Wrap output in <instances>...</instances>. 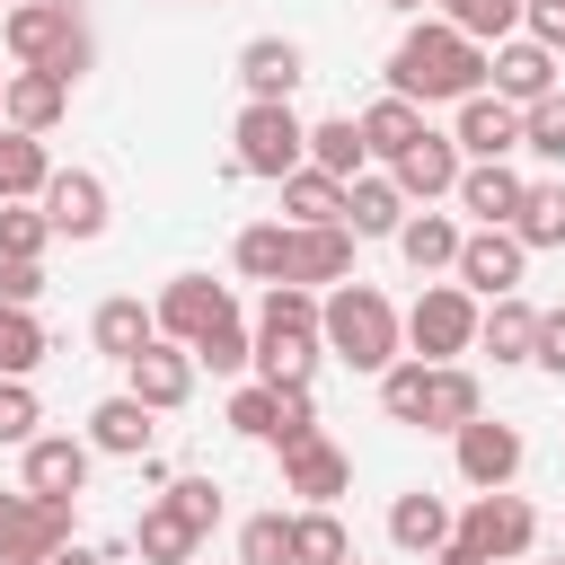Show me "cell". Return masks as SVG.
Segmentation results:
<instances>
[{
    "label": "cell",
    "instance_id": "6da1fadb",
    "mask_svg": "<svg viewBox=\"0 0 565 565\" xmlns=\"http://www.w3.org/2000/svg\"><path fill=\"white\" fill-rule=\"evenodd\" d=\"M486 71H494V53H486L477 35H459L450 18L415 26V35L388 53V88H397V97H415V106H459V97H477V88H486Z\"/></svg>",
    "mask_w": 565,
    "mask_h": 565
},
{
    "label": "cell",
    "instance_id": "7a4b0ae2",
    "mask_svg": "<svg viewBox=\"0 0 565 565\" xmlns=\"http://www.w3.org/2000/svg\"><path fill=\"white\" fill-rule=\"evenodd\" d=\"M380 406H388V424H415V433H459V424L486 415L477 371H459V362H424V353L380 371Z\"/></svg>",
    "mask_w": 565,
    "mask_h": 565
},
{
    "label": "cell",
    "instance_id": "3957f363",
    "mask_svg": "<svg viewBox=\"0 0 565 565\" xmlns=\"http://www.w3.org/2000/svg\"><path fill=\"white\" fill-rule=\"evenodd\" d=\"M318 344H327L335 362H353V371H388L397 344H406V318H397L371 282H335V291L318 300Z\"/></svg>",
    "mask_w": 565,
    "mask_h": 565
},
{
    "label": "cell",
    "instance_id": "277c9868",
    "mask_svg": "<svg viewBox=\"0 0 565 565\" xmlns=\"http://www.w3.org/2000/svg\"><path fill=\"white\" fill-rule=\"evenodd\" d=\"M0 44L18 53V71H62V79L88 71V26H79V9H62V0H18V9L0 18Z\"/></svg>",
    "mask_w": 565,
    "mask_h": 565
},
{
    "label": "cell",
    "instance_id": "5b68a950",
    "mask_svg": "<svg viewBox=\"0 0 565 565\" xmlns=\"http://www.w3.org/2000/svg\"><path fill=\"white\" fill-rule=\"evenodd\" d=\"M238 168L247 177H291V168H309V124L291 115V97H247V115H238Z\"/></svg>",
    "mask_w": 565,
    "mask_h": 565
},
{
    "label": "cell",
    "instance_id": "8992f818",
    "mask_svg": "<svg viewBox=\"0 0 565 565\" xmlns=\"http://www.w3.org/2000/svg\"><path fill=\"white\" fill-rule=\"evenodd\" d=\"M477 291L468 282H424L415 291V309H406V344L424 353V362H459L468 344H477Z\"/></svg>",
    "mask_w": 565,
    "mask_h": 565
},
{
    "label": "cell",
    "instance_id": "52a82bcc",
    "mask_svg": "<svg viewBox=\"0 0 565 565\" xmlns=\"http://www.w3.org/2000/svg\"><path fill=\"white\" fill-rule=\"evenodd\" d=\"M450 539H468L486 565H503V556H530V539H539V512L521 503V494H503V486H486L468 512H459V530Z\"/></svg>",
    "mask_w": 565,
    "mask_h": 565
},
{
    "label": "cell",
    "instance_id": "ba28073f",
    "mask_svg": "<svg viewBox=\"0 0 565 565\" xmlns=\"http://www.w3.org/2000/svg\"><path fill=\"white\" fill-rule=\"evenodd\" d=\"M71 539V503H53V494H0V556L9 565H44L53 547Z\"/></svg>",
    "mask_w": 565,
    "mask_h": 565
},
{
    "label": "cell",
    "instance_id": "9c48e42d",
    "mask_svg": "<svg viewBox=\"0 0 565 565\" xmlns=\"http://www.w3.org/2000/svg\"><path fill=\"white\" fill-rule=\"evenodd\" d=\"M221 318H238V300H230V282H212V274H177V282L159 291V335H177V344L212 335Z\"/></svg>",
    "mask_w": 565,
    "mask_h": 565
},
{
    "label": "cell",
    "instance_id": "30bf717a",
    "mask_svg": "<svg viewBox=\"0 0 565 565\" xmlns=\"http://www.w3.org/2000/svg\"><path fill=\"white\" fill-rule=\"evenodd\" d=\"M124 371H132V397H141L150 415H168V406L194 397V344H177V335H150Z\"/></svg>",
    "mask_w": 565,
    "mask_h": 565
},
{
    "label": "cell",
    "instance_id": "8fae6325",
    "mask_svg": "<svg viewBox=\"0 0 565 565\" xmlns=\"http://www.w3.org/2000/svg\"><path fill=\"white\" fill-rule=\"evenodd\" d=\"M521 265H530V247H521L512 230H468V238H459V265H450V274H459V282H468L477 300H503V291L521 282Z\"/></svg>",
    "mask_w": 565,
    "mask_h": 565
},
{
    "label": "cell",
    "instance_id": "7c38bea8",
    "mask_svg": "<svg viewBox=\"0 0 565 565\" xmlns=\"http://www.w3.org/2000/svg\"><path fill=\"white\" fill-rule=\"evenodd\" d=\"M344 486H353V459H344L327 433L282 441V494H300V503H335Z\"/></svg>",
    "mask_w": 565,
    "mask_h": 565
},
{
    "label": "cell",
    "instance_id": "4fadbf2b",
    "mask_svg": "<svg viewBox=\"0 0 565 565\" xmlns=\"http://www.w3.org/2000/svg\"><path fill=\"white\" fill-rule=\"evenodd\" d=\"M459 168H468V159H459V141H450V132H433V124H424V141H415V150H397V159H388V177H397V194H406V203L459 194Z\"/></svg>",
    "mask_w": 565,
    "mask_h": 565
},
{
    "label": "cell",
    "instance_id": "5bb4252c",
    "mask_svg": "<svg viewBox=\"0 0 565 565\" xmlns=\"http://www.w3.org/2000/svg\"><path fill=\"white\" fill-rule=\"evenodd\" d=\"M450 441H459V477H468L477 494H486V486H512V477H521V433H512V424L477 415V424H459Z\"/></svg>",
    "mask_w": 565,
    "mask_h": 565
},
{
    "label": "cell",
    "instance_id": "9a60e30c",
    "mask_svg": "<svg viewBox=\"0 0 565 565\" xmlns=\"http://www.w3.org/2000/svg\"><path fill=\"white\" fill-rule=\"evenodd\" d=\"M486 79H494V97H512V106H539V97H556V53H547L539 35H503Z\"/></svg>",
    "mask_w": 565,
    "mask_h": 565
},
{
    "label": "cell",
    "instance_id": "2e32d148",
    "mask_svg": "<svg viewBox=\"0 0 565 565\" xmlns=\"http://www.w3.org/2000/svg\"><path fill=\"white\" fill-rule=\"evenodd\" d=\"M35 203H44L53 238H97V230H106V185H97L88 168H53V185H44Z\"/></svg>",
    "mask_w": 565,
    "mask_h": 565
},
{
    "label": "cell",
    "instance_id": "e0dca14e",
    "mask_svg": "<svg viewBox=\"0 0 565 565\" xmlns=\"http://www.w3.org/2000/svg\"><path fill=\"white\" fill-rule=\"evenodd\" d=\"M353 274V230L344 221H318V230H300L291 221V256H282V282H344Z\"/></svg>",
    "mask_w": 565,
    "mask_h": 565
},
{
    "label": "cell",
    "instance_id": "ac0fdd59",
    "mask_svg": "<svg viewBox=\"0 0 565 565\" xmlns=\"http://www.w3.org/2000/svg\"><path fill=\"white\" fill-rule=\"evenodd\" d=\"M468 159H503V150H521V106L512 97H459V132H450Z\"/></svg>",
    "mask_w": 565,
    "mask_h": 565
},
{
    "label": "cell",
    "instance_id": "d6986e66",
    "mask_svg": "<svg viewBox=\"0 0 565 565\" xmlns=\"http://www.w3.org/2000/svg\"><path fill=\"white\" fill-rule=\"evenodd\" d=\"M521 194H530V185H521L503 159H477V168H459V212H468L477 230H512Z\"/></svg>",
    "mask_w": 565,
    "mask_h": 565
},
{
    "label": "cell",
    "instance_id": "ffe728a7",
    "mask_svg": "<svg viewBox=\"0 0 565 565\" xmlns=\"http://www.w3.org/2000/svg\"><path fill=\"white\" fill-rule=\"evenodd\" d=\"M79 486H88V441H71V433H35V441H26V494L71 503Z\"/></svg>",
    "mask_w": 565,
    "mask_h": 565
},
{
    "label": "cell",
    "instance_id": "44dd1931",
    "mask_svg": "<svg viewBox=\"0 0 565 565\" xmlns=\"http://www.w3.org/2000/svg\"><path fill=\"white\" fill-rule=\"evenodd\" d=\"M62 106H71V79H62V71H18V79L0 88V124H18V132H53Z\"/></svg>",
    "mask_w": 565,
    "mask_h": 565
},
{
    "label": "cell",
    "instance_id": "7402d4cb",
    "mask_svg": "<svg viewBox=\"0 0 565 565\" xmlns=\"http://www.w3.org/2000/svg\"><path fill=\"white\" fill-rule=\"evenodd\" d=\"M238 79H247V97H291V88L309 79V62H300L291 35H256V44L238 53Z\"/></svg>",
    "mask_w": 565,
    "mask_h": 565
},
{
    "label": "cell",
    "instance_id": "603a6c76",
    "mask_svg": "<svg viewBox=\"0 0 565 565\" xmlns=\"http://www.w3.org/2000/svg\"><path fill=\"white\" fill-rule=\"evenodd\" d=\"M477 344H486L494 362H530V353H539V309H530L521 291L486 300V318H477Z\"/></svg>",
    "mask_w": 565,
    "mask_h": 565
},
{
    "label": "cell",
    "instance_id": "cb8c5ba5",
    "mask_svg": "<svg viewBox=\"0 0 565 565\" xmlns=\"http://www.w3.org/2000/svg\"><path fill=\"white\" fill-rule=\"evenodd\" d=\"M450 530H459V521H450V503H441V494H424V486L388 503V539H397L406 556H433V547H450Z\"/></svg>",
    "mask_w": 565,
    "mask_h": 565
},
{
    "label": "cell",
    "instance_id": "d4e9b609",
    "mask_svg": "<svg viewBox=\"0 0 565 565\" xmlns=\"http://www.w3.org/2000/svg\"><path fill=\"white\" fill-rule=\"evenodd\" d=\"M44 185H53L44 132H18V124H0V203H35Z\"/></svg>",
    "mask_w": 565,
    "mask_h": 565
},
{
    "label": "cell",
    "instance_id": "484cf974",
    "mask_svg": "<svg viewBox=\"0 0 565 565\" xmlns=\"http://www.w3.org/2000/svg\"><path fill=\"white\" fill-rule=\"evenodd\" d=\"M397 221H406L397 177H353V185H344V230H353V238H397Z\"/></svg>",
    "mask_w": 565,
    "mask_h": 565
},
{
    "label": "cell",
    "instance_id": "4316f807",
    "mask_svg": "<svg viewBox=\"0 0 565 565\" xmlns=\"http://www.w3.org/2000/svg\"><path fill=\"white\" fill-rule=\"evenodd\" d=\"M459 238H468V230H459L450 212H406V221H397V256H406L415 274H441V265H459Z\"/></svg>",
    "mask_w": 565,
    "mask_h": 565
},
{
    "label": "cell",
    "instance_id": "83f0119b",
    "mask_svg": "<svg viewBox=\"0 0 565 565\" xmlns=\"http://www.w3.org/2000/svg\"><path fill=\"white\" fill-rule=\"evenodd\" d=\"M88 450H115V459H150V406L124 388V397H106L97 415H88Z\"/></svg>",
    "mask_w": 565,
    "mask_h": 565
},
{
    "label": "cell",
    "instance_id": "f1b7e54d",
    "mask_svg": "<svg viewBox=\"0 0 565 565\" xmlns=\"http://www.w3.org/2000/svg\"><path fill=\"white\" fill-rule=\"evenodd\" d=\"M362 159H371V141H362V115H327V124H309V168H327V177H362Z\"/></svg>",
    "mask_w": 565,
    "mask_h": 565
},
{
    "label": "cell",
    "instance_id": "f546056e",
    "mask_svg": "<svg viewBox=\"0 0 565 565\" xmlns=\"http://www.w3.org/2000/svg\"><path fill=\"white\" fill-rule=\"evenodd\" d=\"M88 335H97V353H115V362H132L150 335H159V309H141V300H97V318H88Z\"/></svg>",
    "mask_w": 565,
    "mask_h": 565
},
{
    "label": "cell",
    "instance_id": "4dcf8cb0",
    "mask_svg": "<svg viewBox=\"0 0 565 565\" xmlns=\"http://www.w3.org/2000/svg\"><path fill=\"white\" fill-rule=\"evenodd\" d=\"M362 141H371V159H397V150H415V141H424V106L388 88V97L362 115Z\"/></svg>",
    "mask_w": 565,
    "mask_h": 565
},
{
    "label": "cell",
    "instance_id": "1f68e13d",
    "mask_svg": "<svg viewBox=\"0 0 565 565\" xmlns=\"http://www.w3.org/2000/svg\"><path fill=\"white\" fill-rule=\"evenodd\" d=\"M282 212H291L300 230L344 221V177H327V168H291V177H282Z\"/></svg>",
    "mask_w": 565,
    "mask_h": 565
},
{
    "label": "cell",
    "instance_id": "d6a6232c",
    "mask_svg": "<svg viewBox=\"0 0 565 565\" xmlns=\"http://www.w3.org/2000/svg\"><path fill=\"white\" fill-rule=\"evenodd\" d=\"M132 539H141V556H150V565H185V556H194V539H203V530H194V521H185V512H177V503H150V512H141V530H132Z\"/></svg>",
    "mask_w": 565,
    "mask_h": 565
},
{
    "label": "cell",
    "instance_id": "836d02e7",
    "mask_svg": "<svg viewBox=\"0 0 565 565\" xmlns=\"http://www.w3.org/2000/svg\"><path fill=\"white\" fill-rule=\"evenodd\" d=\"M256 335H318V300L300 282H265L256 300Z\"/></svg>",
    "mask_w": 565,
    "mask_h": 565
},
{
    "label": "cell",
    "instance_id": "e575fe53",
    "mask_svg": "<svg viewBox=\"0 0 565 565\" xmlns=\"http://www.w3.org/2000/svg\"><path fill=\"white\" fill-rule=\"evenodd\" d=\"M512 238L521 247H565V185H530L521 212H512Z\"/></svg>",
    "mask_w": 565,
    "mask_h": 565
},
{
    "label": "cell",
    "instance_id": "d590c367",
    "mask_svg": "<svg viewBox=\"0 0 565 565\" xmlns=\"http://www.w3.org/2000/svg\"><path fill=\"white\" fill-rule=\"evenodd\" d=\"M238 565H300V539H291V512H256L238 530Z\"/></svg>",
    "mask_w": 565,
    "mask_h": 565
},
{
    "label": "cell",
    "instance_id": "8d00e7d4",
    "mask_svg": "<svg viewBox=\"0 0 565 565\" xmlns=\"http://www.w3.org/2000/svg\"><path fill=\"white\" fill-rule=\"evenodd\" d=\"M521 9H530V0H441V18H450L459 35H477V44H503V35L521 26Z\"/></svg>",
    "mask_w": 565,
    "mask_h": 565
},
{
    "label": "cell",
    "instance_id": "74e56055",
    "mask_svg": "<svg viewBox=\"0 0 565 565\" xmlns=\"http://www.w3.org/2000/svg\"><path fill=\"white\" fill-rule=\"evenodd\" d=\"M44 362V327H35V309H9L0 300V380H26Z\"/></svg>",
    "mask_w": 565,
    "mask_h": 565
},
{
    "label": "cell",
    "instance_id": "f35d334b",
    "mask_svg": "<svg viewBox=\"0 0 565 565\" xmlns=\"http://www.w3.org/2000/svg\"><path fill=\"white\" fill-rule=\"evenodd\" d=\"M282 256H291V230H282V221L238 230V274H247V282H282Z\"/></svg>",
    "mask_w": 565,
    "mask_h": 565
},
{
    "label": "cell",
    "instance_id": "ab89813d",
    "mask_svg": "<svg viewBox=\"0 0 565 565\" xmlns=\"http://www.w3.org/2000/svg\"><path fill=\"white\" fill-rule=\"evenodd\" d=\"M256 371H265L274 388L309 380V371H318V335H256Z\"/></svg>",
    "mask_w": 565,
    "mask_h": 565
},
{
    "label": "cell",
    "instance_id": "60d3db41",
    "mask_svg": "<svg viewBox=\"0 0 565 565\" xmlns=\"http://www.w3.org/2000/svg\"><path fill=\"white\" fill-rule=\"evenodd\" d=\"M291 539H300V565H344V556H353V539H344V521H335L327 503H309V512L291 521Z\"/></svg>",
    "mask_w": 565,
    "mask_h": 565
},
{
    "label": "cell",
    "instance_id": "b9f144b4",
    "mask_svg": "<svg viewBox=\"0 0 565 565\" xmlns=\"http://www.w3.org/2000/svg\"><path fill=\"white\" fill-rule=\"evenodd\" d=\"M247 362H256V335H247L238 318H221L212 335H194V371H221V380H230V371H247Z\"/></svg>",
    "mask_w": 565,
    "mask_h": 565
},
{
    "label": "cell",
    "instance_id": "7bdbcfd3",
    "mask_svg": "<svg viewBox=\"0 0 565 565\" xmlns=\"http://www.w3.org/2000/svg\"><path fill=\"white\" fill-rule=\"evenodd\" d=\"M44 238H53V221H44V212L0 203V256H9V265H44Z\"/></svg>",
    "mask_w": 565,
    "mask_h": 565
},
{
    "label": "cell",
    "instance_id": "ee69618b",
    "mask_svg": "<svg viewBox=\"0 0 565 565\" xmlns=\"http://www.w3.org/2000/svg\"><path fill=\"white\" fill-rule=\"evenodd\" d=\"M274 424H282V397H274V380H256V388H238V397H230V433H247V441H274Z\"/></svg>",
    "mask_w": 565,
    "mask_h": 565
},
{
    "label": "cell",
    "instance_id": "f6af8a7d",
    "mask_svg": "<svg viewBox=\"0 0 565 565\" xmlns=\"http://www.w3.org/2000/svg\"><path fill=\"white\" fill-rule=\"evenodd\" d=\"M521 150H539V159H565V97H539V106H521Z\"/></svg>",
    "mask_w": 565,
    "mask_h": 565
},
{
    "label": "cell",
    "instance_id": "bcb514c9",
    "mask_svg": "<svg viewBox=\"0 0 565 565\" xmlns=\"http://www.w3.org/2000/svg\"><path fill=\"white\" fill-rule=\"evenodd\" d=\"M35 424H44V406H35V388L26 380H0V441H35Z\"/></svg>",
    "mask_w": 565,
    "mask_h": 565
},
{
    "label": "cell",
    "instance_id": "7dc6e473",
    "mask_svg": "<svg viewBox=\"0 0 565 565\" xmlns=\"http://www.w3.org/2000/svg\"><path fill=\"white\" fill-rule=\"evenodd\" d=\"M168 503H177L194 530H212V521H221V486H212V477H177V486H168Z\"/></svg>",
    "mask_w": 565,
    "mask_h": 565
},
{
    "label": "cell",
    "instance_id": "c3c4849f",
    "mask_svg": "<svg viewBox=\"0 0 565 565\" xmlns=\"http://www.w3.org/2000/svg\"><path fill=\"white\" fill-rule=\"evenodd\" d=\"M0 300H9V309H35V300H44V265H9V256H0Z\"/></svg>",
    "mask_w": 565,
    "mask_h": 565
},
{
    "label": "cell",
    "instance_id": "681fc988",
    "mask_svg": "<svg viewBox=\"0 0 565 565\" xmlns=\"http://www.w3.org/2000/svg\"><path fill=\"white\" fill-rule=\"evenodd\" d=\"M521 18H530V35H539L547 53H565V0H530Z\"/></svg>",
    "mask_w": 565,
    "mask_h": 565
},
{
    "label": "cell",
    "instance_id": "f907efd6",
    "mask_svg": "<svg viewBox=\"0 0 565 565\" xmlns=\"http://www.w3.org/2000/svg\"><path fill=\"white\" fill-rule=\"evenodd\" d=\"M530 362L565 380V309H547V318H539V353H530Z\"/></svg>",
    "mask_w": 565,
    "mask_h": 565
},
{
    "label": "cell",
    "instance_id": "816d5d0a",
    "mask_svg": "<svg viewBox=\"0 0 565 565\" xmlns=\"http://www.w3.org/2000/svg\"><path fill=\"white\" fill-rule=\"evenodd\" d=\"M424 565H486V556H477V547H468V539H450V547H433V556H424Z\"/></svg>",
    "mask_w": 565,
    "mask_h": 565
},
{
    "label": "cell",
    "instance_id": "f5cc1de1",
    "mask_svg": "<svg viewBox=\"0 0 565 565\" xmlns=\"http://www.w3.org/2000/svg\"><path fill=\"white\" fill-rule=\"evenodd\" d=\"M44 565H106V556H97V547H71V539H62V547H53Z\"/></svg>",
    "mask_w": 565,
    "mask_h": 565
},
{
    "label": "cell",
    "instance_id": "db71d44e",
    "mask_svg": "<svg viewBox=\"0 0 565 565\" xmlns=\"http://www.w3.org/2000/svg\"><path fill=\"white\" fill-rule=\"evenodd\" d=\"M388 9H424V0H388Z\"/></svg>",
    "mask_w": 565,
    "mask_h": 565
},
{
    "label": "cell",
    "instance_id": "11a10c76",
    "mask_svg": "<svg viewBox=\"0 0 565 565\" xmlns=\"http://www.w3.org/2000/svg\"><path fill=\"white\" fill-rule=\"evenodd\" d=\"M344 565H362V556H344Z\"/></svg>",
    "mask_w": 565,
    "mask_h": 565
},
{
    "label": "cell",
    "instance_id": "9f6ffc18",
    "mask_svg": "<svg viewBox=\"0 0 565 565\" xmlns=\"http://www.w3.org/2000/svg\"><path fill=\"white\" fill-rule=\"evenodd\" d=\"M556 565H565V556H556Z\"/></svg>",
    "mask_w": 565,
    "mask_h": 565
},
{
    "label": "cell",
    "instance_id": "6f0895ef",
    "mask_svg": "<svg viewBox=\"0 0 565 565\" xmlns=\"http://www.w3.org/2000/svg\"><path fill=\"white\" fill-rule=\"evenodd\" d=\"M0 565H9V556H0Z\"/></svg>",
    "mask_w": 565,
    "mask_h": 565
},
{
    "label": "cell",
    "instance_id": "680465c9",
    "mask_svg": "<svg viewBox=\"0 0 565 565\" xmlns=\"http://www.w3.org/2000/svg\"><path fill=\"white\" fill-rule=\"evenodd\" d=\"M62 9H71V0H62Z\"/></svg>",
    "mask_w": 565,
    "mask_h": 565
}]
</instances>
